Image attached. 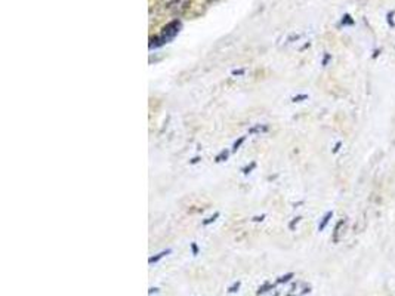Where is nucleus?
Masks as SVG:
<instances>
[{"label": "nucleus", "instance_id": "obj_2", "mask_svg": "<svg viewBox=\"0 0 395 296\" xmlns=\"http://www.w3.org/2000/svg\"><path fill=\"white\" fill-rule=\"evenodd\" d=\"M330 216H332V214H327V216H326V218H324V221L321 222V225H320V228H324V225H326V224L329 222V219H330Z\"/></svg>", "mask_w": 395, "mask_h": 296}, {"label": "nucleus", "instance_id": "obj_1", "mask_svg": "<svg viewBox=\"0 0 395 296\" xmlns=\"http://www.w3.org/2000/svg\"><path fill=\"white\" fill-rule=\"evenodd\" d=\"M308 292H309V286H306V284H296V286H293L292 292L287 296H292L293 293H296L295 296H302V295H305Z\"/></svg>", "mask_w": 395, "mask_h": 296}]
</instances>
